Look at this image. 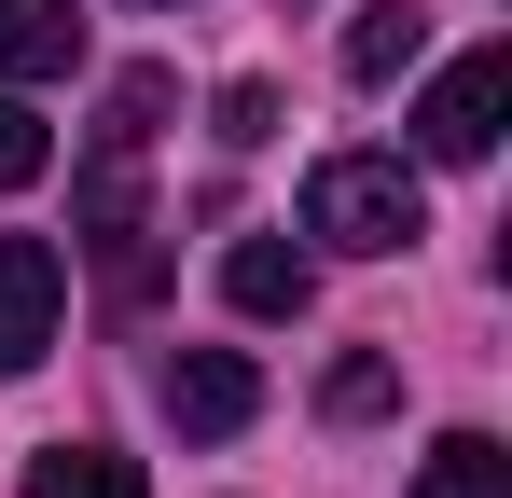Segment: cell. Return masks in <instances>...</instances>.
I'll return each mask as SVG.
<instances>
[{"label":"cell","instance_id":"cell-1","mask_svg":"<svg viewBox=\"0 0 512 498\" xmlns=\"http://www.w3.org/2000/svg\"><path fill=\"white\" fill-rule=\"evenodd\" d=\"M305 236H319V249H346V263H388V249H416V236H429L416 166H402V153H319V166H305Z\"/></svg>","mask_w":512,"mask_h":498},{"label":"cell","instance_id":"cell-2","mask_svg":"<svg viewBox=\"0 0 512 498\" xmlns=\"http://www.w3.org/2000/svg\"><path fill=\"white\" fill-rule=\"evenodd\" d=\"M499 97H512V42H471V56L416 97V153L429 166H485L499 153Z\"/></svg>","mask_w":512,"mask_h":498},{"label":"cell","instance_id":"cell-3","mask_svg":"<svg viewBox=\"0 0 512 498\" xmlns=\"http://www.w3.org/2000/svg\"><path fill=\"white\" fill-rule=\"evenodd\" d=\"M56 305H70V263L42 236H0V374H28L56 346Z\"/></svg>","mask_w":512,"mask_h":498},{"label":"cell","instance_id":"cell-4","mask_svg":"<svg viewBox=\"0 0 512 498\" xmlns=\"http://www.w3.org/2000/svg\"><path fill=\"white\" fill-rule=\"evenodd\" d=\"M167 415L194 429V443H236V429L263 415V374L236 360V346H180L167 360Z\"/></svg>","mask_w":512,"mask_h":498},{"label":"cell","instance_id":"cell-5","mask_svg":"<svg viewBox=\"0 0 512 498\" xmlns=\"http://www.w3.org/2000/svg\"><path fill=\"white\" fill-rule=\"evenodd\" d=\"M222 305H236V319H305V305H319V249L236 236V249H222Z\"/></svg>","mask_w":512,"mask_h":498},{"label":"cell","instance_id":"cell-6","mask_svg":"<svg viewBox=\"0 0 512 498\" xmlns=\"http://www.w3.org/2000/svg\"><path fill=\"white\" fill-rule=\"evenodd\" d=\"M84 70V0H0V83Z\"/></svg>","mask_w":512,"mask_h":498},{"label":"cell","instance_id":"cell-7","mask_svg":"<svg viewBox=\"0 0 512 498\" xmlns=\"http://www.w3.org/2000/svg\"><path fill=\"white\" fill-rule=\"evenodd\" d=\"M14 498H153V485H139V457H111V443H42Z\"/></svg>","mask_w":512,"mask_h":498},{"label":"cell","instance_id":"cell-8","mask_svg":"<svg viewBox=\"0 0 512 498\" xmlns=\"http://www.w3.org/2000/svg\"><path fill=\"white\" fill-rule=\"evenodd\" d=\"M416 56H429V14H416V0H374V14L346 28V83H402Z\"/></svg>","mask_w":512,"mask_h":498},{"label":"cell","instance_id":"cell-9","mask_svg":"<svg viewBox=\"0 0 512 498\" xmlns=\"http://www.w3.org/2000/svg\"><path fill=\"white\" fill-rule=\"evenodd\" d=\"M416 498H512V457L485 443V429H443L429 471H416Z\"/></svg>","mask_w":512,"mask_h":498},{"label":"cell","instance_id":"cell-10","mask_svg":"<svg viewBox=\"0 0 512 498\" xmlns=\"http://www.w3.org/2000/svg\"><path fill=\"white\" fill-rule=\"evenodd\" d=\"M388 402H402V360H388V346H346L333 374H319V415H346V429L388 415Z\"/></svg>","mask_w":512,"mask_h":498},{"label":"cell","instance_id":"cell-11","mask_svg":"<svg viewBox=\"0 0 512 498\" xmlns=\"http://www.w3.org/2000/svg\"><path fill=\"white\" fill-rule=\"evenodd\" d=\"M42 166H56V125H42L28 97H0V194H28Z\"/></svg>","mask_w":512,"mask_h":498},{"label":"cell","instance_id":"cell-12","mask_svg":"<svg viewBox=\"0 0 512 498\" xmlns=\"http://www.w3.org/2000/svg\"><path fill=\"white\" fill-rule=\"evenodd\" d=\"M277 139V83H222V153H263Z\"/></svg>","mask_w":512,"mask_h":498}]
</instances>
